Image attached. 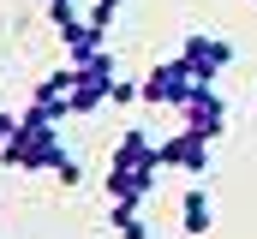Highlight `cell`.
<instances>
[{
	"label": "cell",
	"mask_w": 257,
	"mask_h": 239,
	"mask_svg": "<svg viewBox=\"0 0 257 239\" xmlns=\"http://www.w3.org/2000/svg\"><path fill=\"white\" fill-rule=\"evenodd\" d=\"M54 126H60V120L42 114V108L30 102V108L18 114V132L0 144V162H6V168H18V174H54V168L66 162V144H60V132H54Z\"/></svg>",
	"instance_id": "6da1fadb"
},
{
	"label": "cell",
	"mask_w": 257,
	"mask_h": 239,
	"mask_svg": "<svg viewBox=\"0 0 257 239\" xmlns=\"http://www.w3.org/2000/svg\"><path fill=\"white\" fill-rule=\"evenodd\" d=\"M138 84H144V102H150V108H186L192 90H197V72L174 54V60H162V66H150Z\"/></svg>",
	"instance_id": "7a4b0ae2"
},
{
	"label": "cell",
	"mask_w": 257,
	"mask_h": 239,
	"mask_svg": "<svg viewBox=\"0 0 257 239\" xmlns=\"http://www.w3.org/2000/svg\"><path fill=\"white\" fill-rule=\"evenodd\" d=\"M180 60L197 72V84H215V78L233 66V42H221L215 30H192V36L180 42Z\"/></svg>",
	"instance_id": "3957f363"
},
{
	"label": "cell",
	"mask_w": 257,
	"mask_h": 239,
	"mask_svg": "<svg viewBox=\"0 0 257 239\" xmlns=\"http://www.w3.org/2000/svg\"><path fill=\"white\" fill-rule=\"evenodd\" d=\"M180 120H186V132H197V138L215 144V138L227 132V102H221V90H215V84H197L192 102L180 108Z\"/></svg>",
	"instance_id": "277c9868"
},
{
	"label": "cell",
	"mask_w": 257,
	"mask_h": 239,
	"mask_svg": "<svg viewBox=\"0 0 257 239\" xmlns=\"http://www.w3.org/2000/svg\"><path fill=\"white\" fill-rule=\"evenodd\" d=\"M162 168H168V174H209V138H197V132H186V126H180V132H168V138H162Z\"/></svg>",
	"instance_id": "5b68a950"
},
{
	"label": "cell",
	"mask_w": 257,
	"mask_h": 239,
	"mask_svg": "<svg viewBox=\"0 0 257 239\" xmlns=\"http://www.w3.org/2000/svg\"><path fill=\"white\" fill-rule=\"evenodd\" d=\"M156 179H162V168H114L108 162V197L114 203H144V197H156Z\"/></svg>",
	"instance_id": "8992f818"
},
{
	"label": "cell",
	"mask_w": 257,
	"mask_h": 239,
	"mask_svg": "<svg viewBox=\"0 0 257 239\" xmlns=\"http://www.w3.org/2000/svg\"><path fill=\"white\" fill-rule=\"evenodd\" d=\"M108 162H114V168H162V144H156L144 126H132L126 138L114 144V156H108ZM162 174H168V168H162Z\"/></svg>",
	"instance_id": "52a82bcc"
},
{
	"label": "cell",
	"mask_w": 257,
	"mask_h": 239,
	"mask_svg": "<svg viewBox=\"0 0 257 239\" xmlns=\"http://www.w3.org/2000/svg\"><path fill=\"white\" fill-rule=\"evenodd\" d=\"M72 84H78V72H72V66H66V72H48V78H42V84H36V108H42V114H72Z\"/></svg>",
	"instance_id": "ba28073f"
},
{
	"label": "cell",
	"mask_w": 257,
	"mask_h": 239,
	"mask_svg": "<svg viewBox=\"0 0 257 239\" xmlns=\"http://www.w3.org/2000/svg\"><path fill=\"white\" fill-rule=\"evenodd\" d=\"M180 227H186L192 239H203L209 227H215V203H209V191H203V185H192V191L180 197Z\"/></svg>",
	"instance_id": "9c48e42d"
},
{
	"label": "cell",
	"mask_w": 257,
	"mask_h": 239,
	"mask_svg": "<svg viewBox=\"0 0 257 239\" xmlns=\"http://www.w3.org/2000/svg\"><path fill=\"white\" fill-rule=\"evenodd\" d=\"M60 36H66V54H72V66H84L90 54H102V48H108V30H96L90 18H78V24H66Z\"/></svg>",
	"instance_id": "30bf717a"
},
{
	"label": "cell",
	"mask_w": 257,
	"mask_h": 239,
	"mask_svg": "<svg viewBox=\"0 0 257 239\" xmlns=\"http://www.w3.org/2000/svg\"><path fill=\"white\" fill-rule=\"evenodd\" d=\"M114 233L120 239H150V227H144V215H138V203H114Z\"/></svg>",
	"instance_id": "8fae6325"
},
{
	"label": "cell",
	"mask_w": 257,
	"mask_h": 239,
	"mask_svg": "<svg viewBox=\"0 0 257 239\" xmlns=\"http://www.w3.org/2000/svg\"><path fill=\"white\" fill-rule=\"evenodd\" d=\"M84 18H90L96 30H114V18H120V0H96V6L84 12Z\"/></svg>",
	"instance_id": "7c38bea8"
},
{
	"label": "cell",
	"mask_w": 257,
	"mask_h": 239,
	"mask_svg": "<svg viewBox=\"0 0 257 239\" xmlns=\"http://www.w3.org/2000/svg\"><path fill=\"white\" fill-rule=\"evenodd\" d=\"M48 18H54V24H78V18H84V12H78V0H48Z\"/></svg>",
	"instance_id": "4fadbf2b"
},
{
	"label": "cell",
	"mask_w": 257,
	"mask_h": 239,
	"mask_svg": "<svg viewBox=\"0 0 257 239\" xmlns=\"http://www.w3.org/2000/svg\"><path fill=\"white\" fill-rule=\"evenodd\" d=\"M54 179H60V185H78V179H84V168H78V162H72V156H66L60 168H54Z\"/></svg>",
	"instance_id": "5bb4252c"
},
{
	"label": "cell",
	"mask_w": 257,
	"mask_h": 239,
	"mask_svg": "<svg viewBox=\"0 0 257 239\" xmlns=\"http://www.w3.org/2000/svg\"><path fill=\"white\" fill-rule=\"evenodd\" d=\"M12 132H18V120H12V114H6V108H0V144H6Z\"/></svg>",
	"instance_id": "9a60e30c"
}]
</instances>
